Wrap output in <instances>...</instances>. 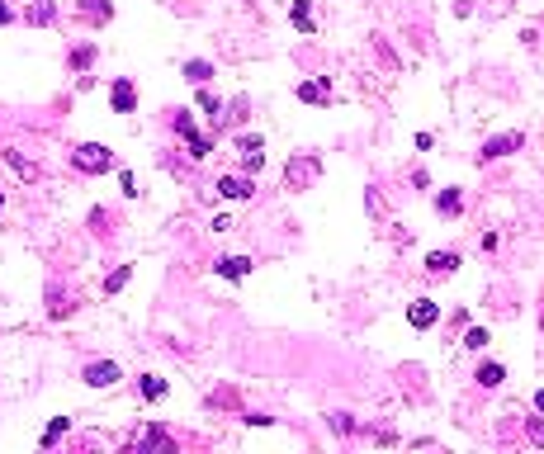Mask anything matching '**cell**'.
<instances>
[{
	"label": "cell",
	"instance_id": "cell-1",
	"mask_svg": "<svg viewBox=\"0 0 544 454\" xmlns=\"http://www.w3.org/2000/svg\"><path fill=\"white\" fill-rule=\"evenodd\" d=\"M71 166H76V171H85V175H100V171H109V166H114V152H109L105 142H81L76 152H71Z\"/></svg>",
	"mask_w": 544,
	"mask_h": 454
},
{
	"label": "cell",
	"instance_id": "cell-2",
	"mask_svg": "<svg viewBox=\"0 0 544 454\" xmlns=\"http://www.w3.org/2000/svg\"><path fill=\"white\" fill-rule=\"evenodd\" d=\"M317 175H322V157H294L289 166H284V185H289V189H308Z\"/></svg>",
	"mask_w": 544,
	"mask_h": 454
},
{
	"label": "cell",
	"instance_id": "cell-3",
	"mask_svg": "<svg viewBox=\"0 0 544 454\" xmlns=\"http://www.w3.org/2000/svg\"><path fill=\"white\" fill-rule=\"evenodd\" d=\"M119 378H124V369H119L114 360H95V364H85V383H90V388H109V383H119Z\"/></svg>",
	"mask_w": 544,
	"mask_h": 454
},
{
	"label": "cell",
	"instance_id": "cell-4",
	"mask_svg": "<svg viewBox=\"0 0 544 454\" xmlns=\"http://www.w3.org/2000/svg\"><path fill=\"white\" fill-rule=\"evenodd\" d=\"M521 133H502V138H492V142H483V152L478 157L483 161H497V157H512V152H521Z\"/></svg>",
	"mask_w": 544,
	"mask_h": 454
},
{
	"label": "cell",
	"instance_id": "cell-5",
	"mask_svg": "<svg viewBox=\"0 0 544 454\" xmlns=\"http://www.w3.org/2000/svg\"><path fill=\"white\" fill-rule=\"evenodd\" d=\"M109 104H114V114H133V104H138V85L128 76L114 80V90H109Z\"/></svg>",
	"mask_w": 544,
	"mask_h": 454
},
{
	"label": "cell",
	"instance_id": "cell-6",
	"mask_svg": "<svg viewBox=\"0 0 544 454\" xmlns=\"http://www.w3.org/2000/svg\"><path fill=\"white\" fill-rule=\"evenodd\" d=\"M218 194H223V199H251V194H256V180H251V175H223V180H218Z\"/></svg>",
	"mask_w": 544,
	"mask_h": 454
},
{
	"label": "cell",
	"instance_id": "cell-7",
	"mask_svg": "<svg viewBox=\"0 0 544 454\" xmlns=\"http://www.w3.org/2000/svg\"><path fill=\"white\" fill-rule=\"evenodd\" d=\"M435 317H440V308H435L431 298H417V303H412V308H407V322H412V327H417V331L435 327Z\"/></svg>",
	"mask_w": 544,
	"mask_h": 454
},
{
	"label": "cell",
	"instance_id": "cell-8",
	"mask_svg": "<svg viewBox=\"0 0 544 454\" xmlns=\"http://www.w3.org/2000/svg\"><path fill=\"white\" fill-rule=\"evenodd\" d=\"M213 275H223V280H247L251 275V256H223L213 265Z\"/></svg>",
	"mask_w": 544,
	"mask_h": 454
},
{
	"label": "cell",
	"instance_id": "cell-9",
	"mask_svg": "<svg viewBox=\"0 0 544 454\" xmlns=\"http://www.w3.org/2000/svg\"><path fill=\"white\" fill-rule=\"evenodd\" d=\"M298 100H303V104H326V100H331V80L326 76L303 80V85H298Z\"/></svg>",
	"mask_w": 544,
	"mask_h": 454
},
{
	"label": "cell",
	"instance_id": "cell-10",
	"mask_svg": "<svg viewBox=\"0 0 544 454\" xmlns=\"http://www.w3.org/2000/svg\"><path fill=\"white\" fill-rule=\"evenodd\" d=\"M261 147H265V142L256 138V133H247V138H237V157L247 161L251 171H261V161H265V152H261Z\"/></svg>",
	"mask_w": 544,
	"mask_h": 454
},
{
	"label": "cell",
	"instance_id": "cell-11",
	"mask_svg": "<svg viewBox=\"0 0 544 454\" xmlns=\"http://www.w3.org/2000/svg\"><path fill=\"white\" fill-rule=\"evenodd\" d=\"M426 270H431V275H454V270H459V256H454V251H431V256H426Z\"/></svg>",
	"mask_w": 544,
	"mask_h": 454
},
{
	"label": "cell",
	"instance_id": "cell-12",
	"mask_svg": "<svg viewBox=\"0 0 544 454\" xmlns=\"http://www.w3.org/2000/svg\"><path fill=\"white\" fill-rule=\"evenodd\" d=\"M24 19H29V24H52V19H57V5H52V0H38V5L24 10Z\"/></svg>",
	"mask_w": 544,
	"mask_h": 454
},
{
	"label": "cell",
	"instance_id": "cell-13",
	"mask_svg": "<svg viewBox=\"0 0 544 454\" xmlns=\"http://www.w3.org/2000/svg\"><path fill=\"white\" fill-rule=\"evenodd\" d=\"M435 208H440L445 218H454V213L464 208V199H459V189H440V199H435Z\"/></svg>",
	"mask_w": 544,
	"mask_h": 454
},
{
	"label": "cell",
	"instance_id": "cell-14",
	"mask_svg": "<svg viewBox=\"0 0 544 454\" xmlns=\"http://www.w3.org/2000/svg\"><path fill=\"white\" fill-rule=\"evenodd\" d=\"M502 378H507L502 364H483V369H478V383H483V388H502Z\"/></svg>",
	"mask_w": 544,
	"mask_h": 454
},
{
	"label": "cell",
	"instance_id": "cell-15",
	"mask_svg": "<svg viewBox=\"0 0 544 454\" xmlns=\"http://www.w3.org/2000/svg\"><path fill=\"white\" fill-rule=\"evenodd\" d=\"M185 147H189V157H194V161H203L208 152H213V138H203V133H194V138H185Z\"/></svg>",
	"mask_w": 544,
	"mask_h": 454
},
{
	"label": "cell",
	"instance_id": "cell-16",
	"mask_svg": "<svg viewBox=\"0 0 544 454\" xmlns=\"http://www.w3.org/2000/svg\"><path fill=\"white\" fill-rule=\"evenodd\" d=\"M128 280H133V265H119V270H114V275L105 280V294H119V289H124Z\"/></svg>",
	"mask_w": 544,
	"mask_h": 454
},
{
	"label": "cell",
	"instance_id": "cell-17",
	"mask_svg": "<svg viewBox=\"0 0 544 454\" xmlns=\"http://www.w3.org/2000/svg\"><path fill=\"white\" fill-rule=\"evenodd\" d=\"M294 29L312 33V15H308V0H294Z\"/></svg>",
	"mask_w": 544,
	"mask_h": 454
},
{
	"label": "cell",
	"instance_id": "cell-18",
	"mask_svg": "<svg viewBox=\"0 0 544 454\" xmlns=\"http://www.w3.org/2000/svg\"><path fill=\"white\" fill-rule=\"evenodd\" d=\"M185 76L194 80V85H203V80L213 76V66H208V62H199V57H194V62H185Z\"/></svg>",
	"mask_w": 544,
	"mask_h": 454
},
{
	"label": "cell",
	"instance_id": "cell-19",
	"mask_svg": "<svg viewBox=\"0 0 544 454\" xmlns=\"http://www.w3.org/2000/svg\"><path fill=\"white\" fill-rule=\"evenodd\" d=\"M199 109L208 114V119H218V114H223V100H218L213 90H199Z\"/></svg>",
	"mask_w": 544,
	"mask_h": 454
},
{
	"label": "cell",
	"instance_id": "cell-20",
	"mask_svg": "<svg viewBox=\"0 0 544 454\" xmlns=\"http://www.w3.org/2000/svg\"><path fill=\"white\" fill-rule=\"evenodd\" d=\"M142 393H147V398H152V402H156V398H166V378H156V374H147V378H142Z\"/></svg>",
	"mask_w": 544,
	"mask_h": 454
},
{
	"label": "cell",
	"instance_id": "cell-21",
	"mask_svg": "<svg viewBox=\"0 0 544 454\" xmlns=\"http://www.w3.org/2000/svg\"><path fill=\"white\" fill-rule=\"evenodd\" d=\"M487 341H492V336H487L483 327H468V331H464V345H468V350H483Z\"/></svg>",
	"mask_w": 544,
	"mask_h": 454
},
{
	"label": "cell",
	"instance_id": "cell-22",
	"mask_svg": "<svg viewBox=\"0 0 544 454\" xmlns=\"http://www.w3.org/2000/svg\"><path fill=\"white\" fill-rule=\"evenodd\" d=\"M175 138H194V119L185 109H175Z\"/></svg>",
	"mask_w": 544,
	"mask_h": 454
},
{
	"label": "cell",
	"instance_id": "cell-23",
	"mask_svg": "<svg viewBox=\"0 0 544 454\" xmlns=\"http://www.w3.org/2000/svg\"><path fill=\"white\" fill-rule=\"evenodd\" d=\"M66 426H71L66 417H57V422H47V431H43V445H52L57 436H66Z\"/></svg>",
	"mask_w": 544,
	"mask_h": 454
},
{
	"label": "cell",
	"instance_id": "cell-24",
	"mask_svg": "<svg viewBox=\"0 0 544 454\" xmlns=\"http://www.w3.org/2000/svg\"><path fill=\"white\" fill-rule=\"evenodd\" d=\"M90 62H95V47H76V52H71V66H76V71H85Z\"/></svg>",
	"mask_w": 544,
	"mask_h": 454
},
{
	"label": "cell",
	"instance_id": "cell-25",
	"mask_svg": "<svg viewBox=\"0 0 544 454\" xmlns=\"http://www.w3.org/2000/svg\"><path fill=\"white\" fill-rule=\"evenodd\" d=\"M530 445H544V417H530Z\"/></svg>",
	"mask_w": 544,
	"mask_h": 454
},
{
	"label": "cell",
	"instance_id": "cell-26",
	"mask_svg": "<svg viewBox=\"0 0 544 454\" xmlns=\"http://www.w3.org/2000/svg\"><path fill=\"white\" fill-rule=\"evenodd\" d=\"M10 166H15V171L24 175V180H33V166H29V161H24V157H19V152H10Z\"/></svg>",
	"mask_w": 544,
	"mask_h": 454
},
{
	"label": "cell",
	"instance_id": "cell-27",
	"mask_svg": "<svg viewBox=\"0 0 544 454\" xmlns=\"http://www.w3.org/2000/svg\"><path fill=\"white\" fill-rule=\"evenodd\" d=\"M119 185H124V194H128V199H138V180H133V171H124V175H119Z\"/></svg>",
	"mask_w": 544,
	"mask_h": 454
},
{
	"label": "cell",
	"instance_id": "cell-28",
	"mask_svg": "<svg viewBox=\"0 0 544 454\" xmlns=\"http://www.w3.org/2000/svg\"><path fill=\"white\" fill-rule=\"evenodd\" d=\"M10 19H15V10H10V5H0V24H10Z\"/></svg>",
	"mask_w": 544,
	"mask_h": 454
},
{
	"label": "cell",
	"instance_id": "cell-29",
	"mask_svg": "<svg viewBox=\"0 0 544 454\" xmlns=\"http://www.w3.org/2000/svg\"><path fill=\"white\" fill-rule=\"evenodd\" d=\"M535 412H544V388H540V393H535Z\"/></svg>",
	"mask_w": 544,
	"mask_h": 454
}]
</instances>
